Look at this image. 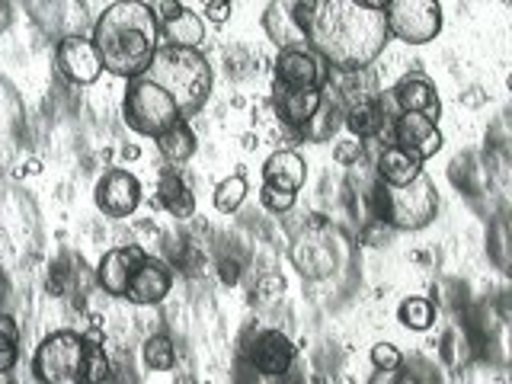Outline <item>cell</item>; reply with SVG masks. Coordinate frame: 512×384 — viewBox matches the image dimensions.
I'll use <instances>...</instances> for the list:
<instances>
[{
    "instance_id": "cell-1",
    "label": "cell",
    "mask_w": 512,
    "mask_h": 384,
    "mask_svg": "<svg viewBox=\"0 0 512 384\" xmlns=\"http://www.w3.org/2000/svg\"><path fill=\"white\" fill-rule=\"evenodd\" d=\"M295 20L304 42L340 74L368 71L391 42L384 13L356 0H298Z\"/></svg>"
},
{
    "instance_id": "cell-2",
    "label": "cell",
    "mask_w": 512,
    "mask_h": 384,
    "mask_svg": "<svg viewBox=\"0 0 512 384\" xmlns=\"http://www.w3.org/2000/svg\"><path fill=\"white\" fill-rule=\"evenodd\" d=\"M90 39L109 74L122 80L144 77L160 48L157 10L144 0H116L96 16Z\"/></svg>"
},
{
    "instance_id": "cell-3",
    "label": "cell",
    "mask_w": 512,
    "mask_h": 384,
    "mask_svg": "<svg viewBox=\"0 0 512 384\" xmlns=\"http://www.w3.org/2000/svg\"><path fill=\"white\" fill-rule=\"evenodd\" d=\"M32 375L39 384H103L112 362L96 333L55 330L32 352Z\"/></svg>"
},
{
    "instance_id": "cell-4",
    "label": "cell",
    "mask_w": 512,
    "mask_h": 384,
    "mask_svg": "<svg viewBox=\"0 0 512 384\" xmlns=\"http://www.w3.org/2000/svg\"><path fill=\"white\" fill-rule=\"evenodd\" d=\"M144 77H151L154 84H160L173 96L183 119L196 116L205 106L215 80L212 64H208V58L199 48H183V45H160Z\"/></svg>"
},
{
    "instance_id": "cell-5",
    "label": "cell",
    "mask_w": 512,
    "mask_h": 384,
    "mask_svg": "<svg viewBox=\"0 0 512 384\" xmlns=\"http://www.w3.org/2000/svg\"><path fill=\"white\" fill-rule=\"evenodd\" d=\"M439 212L436 183L426 173L416 176L407 186H384L375 189V215L394 231H423Z\"/></svg>"
},
{
    "instance_id": "cell-6",
    "label": "cell",
    "mask_w": 512,
    "mask_h": 384,
    "mask_svg": "<svg viewBox=\"0 0 512 384\" xmlns=\"http://www.w3.org/2000/svg\"><path fill=\"white\" fill-rule=\"evenodd\" d=\"M122 119L141 138H160L173 128L176 122H183V112L176 106L173 96L154 84L151 77H135L128 80L125 96H122Z\"/></svg>"
},
{
    "instance_id": "cell-7",
    "label": "cell",
    "mask_w": 512,
    "mask_h": 384,
    "mask_svg": "<svg viewBox=\"0 0 512 384\" xmlns=\"http://www.w3.org/2000/svg\"><path fill=\"white\" fill-rule=\"evenodd\" d=\"M388 36L404 45H429L442 32L439 0H391L384 7Z\"/></svg>"
},
{
    "instance_id": "cell-8",
    "label": "cell",
    "mask_w": 512,
    "mask_h": 384,
    "mask_svg": "<svg viewBox=\"0 0 512 384\" xmlns=\"http://www.w3.org/2000/svg\"><path fill=\"white\" fill-rule=\"evenodd\" d=\"M330 77H333V68L311 45L279 48L276 68H272V84L295 87V90H327Z\"/></svg>"
},
{
    "instance_id": "cell-9",
    "label": "cell",
    "mask_w": 512,
    "mask_h": 384,
    "mask_svg": "<svg viewBox=\"0 0 512 384\" xmlns=\"http://www.w3.org/2000/svg\"><path fill=\"white\" fill-rule=\"evenodd\" d=\"M144 199L141 180L132 170H106L93 186V202L106 218H132Z\"/></svg>"
},
{
    "instance_id": "cell-10",
    "label": "cell",
    "mask_w": 512,
    "mask_h": 384,
    "mask_svg": "<svg viewBox=\"0 0 512 384\" xmlns=\"http://www.w3.org/2000/svg\"><path fill=\"white\" fill-rule=\"evenodd\" d=\"M55 68L77 87H90L100 80L103 58L90 36H64L55 48Z\"/></svg>"
},
{
    "instance_id": "cell-11",
    "label": "cell",
    "mask_w": 512,
    "mask_h": 384,
    "mask_svg": "<svg viewBox=\"0 0 512 384\" xmlns=\"http://www.w3.org/2000/svg\"><path fill=\"white\" fill-rule=\"evenodd\" d=\"M298 349L282 330H260L247 346V362L266 378H282L295 368Z\"/></svg>"
},
{
    "instance_id": "cell-12",
    "label": "cell",
    "mask_w": 512,
    "mask_h": 384,
    "mask_svg": "<svg viewBox=\"0 0 512 384\" xmlns=\"http://www.w3.org/2000/svg\"><path fill=\"white\" fill-rule=\"evenodd\" d=\"M148 260V250L138 244H125V247H112L103 253V260L96 263V285L103 288L112 298H125L128 285H132L138 266Z\"/></svg>"
},
{
    "instance_id": "cell-13",
    "label": "cell",
    "mask_w": 512,
    "mask_h": 384,
    "mask_svg": "<svg viewBox=\"0 0 512 384\" xmlns=\"http://www.w3.org/2000/svg\"><path fill=\"white\" fill-rule=\"evenodd\" d=\"M394 144L413 151L426 164L429 157H436L442 151L445 138L439 132V122L426 119L423 112H400L394 119Z\"/></svg>"
},
{
    "instance_id": "cell-14",
    "label": "cell",
    "mask_w": 512,
    "mask_h": 384,
    "mask_svg": "<svg viewBox=\"0 0 512 384\" xmlns=\"http://www.w3.org/2000/svg\"><path fill=\"white\" fill-rule=\"evenodd\" d=\"M324 103H327L324 90H295V87L272 84V109H276L279 122L285 128H295V132H304Z\"/></svg>"
},
{
    "instance_id": "cell-15",
    "label": "cell",
    "mask_w": 512,
    "mask_h": 384,
    "mask_svg": "<svg viewBox=\"0 0 512 384\" xmlns=\"http://www.w3.org/2000/svg\"><path fill=\"white\" fill-rule=\"evenodd\" d=\"M394 103L400 112H423L426 119H442V100L436 84L426 74H407L394 84Z\"/></svg>"
},
{
    "instance_id": "cell-16",
    "label": "cell",
    "mask_w": 512,
    "mask_h": 384,
    "mask_svg": "<svg viewBox=\"0 0 512 384\" xmlns=\"http://www.w3.org/2000/svg\"><path fill=\"white\" fill-rule=\"evenodd\" d=\"M170 288H173V272L164 260H154V256H148L138 272H135V279L132 285H128V292L125 298L132 301V304H141V308H148V304H160L167 295H170Z\"/></svg>"
},
{
    "instance_id": "cell-17",
    "label": "cell",
    "mask_w": 512,
    "mask_h": 384,
    "mask_svg": "<svg viewBox=\"0 0 512 384\" xmlns=\"http://www.w3.org/2000/svg\"><path fill=\"white\" fill-rule=\"evenodd\" d=\"M375 170H378V183H384V186H407L420 173H426L423 170V160L416 157L413 151L400 148V144H394V141L381 151Z\"/></svg>"
},
{
    "instance_id": "cell-18",
    "label": "cell",
    "mask_w": 512,
    "mask_h": 384,
    "mask_svg": "<svg viewBox=\"0 0 512 384\" xmlns=\"http://www.w3.org/2000/svg\"><path fill=\"white\" fill-rule=\"evenodd\" d=\"M304 180H308V164H304V157L298 151L279 148L276 154L266 157V164H263V183L298 192L304 186Z\"/></svg>"
},
{
    "instance_id": "cell-19",
    "label": "cell",
    "mask_w": 512,
    "mask_h": 384,
    "mask_svg": "<svg viewBox=\"0 0 512 384\" xmlns=\"http://www.w3.org/2000/svg\"><path fill=\"white\" fill-rule=\"evenodd\" d=\"M295 4H298V0H272V4L266 7V13H263L266 36L279 48L308 45V42H304V32L298 29V20H295Z\"/></svg>"
},
{
    "instance_id": "cell-20",
    "label": "cell",
    "mask_w": 512,
    "mask_h": 384,
    "mask_svg": "<svg viewBox=\"0 0 512 384\" xmlns=\"http://www.w3.org/2000/svg\"><path fill=\"white\" fill-rule=\"evenodd\" d=\"M384 125H388V112H384L381 100H375V96L356 100L346 109V128H349V135L359 141H372L375 135H381Z\"/></svg>"
},
{
    "instance_id": "cell-21",
    "label": "cell",
    "mask_w": 512,
    "mask_h": 384,
    "mask_svg": "<svg viewBox=\"0 0 512 384\" xmlns=\"http://www.w3.org/2000/svg\"><path fill=\"white\" fill-rule=\"evenodd\" d=\"M157 202L167 208L173 218H192L196 215V196H192V189L186 186V180L176 170H164L157 180Z\"/></svg>"
},
{
    "instance_id": "cell-22",
    "label": "cell",
    "mask_w": 512,
    "mask_h": 384,
    "mask_svg": "<svg viewBox=\"0 0 512 384\" xmlns=\"http://www.w3.org/2000/svg\"><path fill=\"white\" fill-rule=\"evenodd\" d=\"M160 36L164 45H183V48H199L205 42V23L199 13H192L183 7L180 13H173L170 20H160Z\"/></svg>"
},
{
    "instance_id": "cell-23",
    "label": "cell",
    "mask_w": 512,
    "mask_h": 384,
    "mask_svg": "<svg viewBox=\"0 0 512 384\" xmlns=\"http://www.w3.org/2000/svg\"><path fill=\"white\" fill-rule=\"evenodd\" d=\"M154 141H157L160 157H164L167 164H176V167L186 164V160H192V157H196V151H199L196 132H192L186 119L176 122L173 128H167V132L160 135V138H154Z\"/></svg>"
},
{
    "instance_id": "cell-24",
    "label": "cell",
    "mask_w": 512,
    "mask_h": 384,
    "mask_svg": "<svg viewBox=\"0 0 512 384\" xmlns=\"http://www.w3.org/2000/svg\"><path fill=\"white\" fill-rule=\"evenodd\" d=\"M397 320H400V324H404L407 330L423 333V330H429L432 324H436V304H432L429 298L410 295V298L400 301V308H397Z\"/></svg>"
},
{
    "instance_id": "cell-25",
    "label": "cell",
    "mask_w": 512,
    "mask_h": 384,
    "mask_svg": "<svg viewBox=\"0 0 512 384\" xmlns=\"http://www.w3.org/2000/svg\"><path fill=\"white\" fill-rule=\"evenodd\" d=\"M247 192H250V186H247L244 176H240V173H231V176H224V180L215 186L212 202H215V208H218L221 215H231V212H237L240 205H244Z\"/></svg>"
},
{
    "instance_id": "cell-26",
    "label": "cell",
    "mask_w": 512,
    "mask_h": 384,
    "mask_svg": "<svg viewBox=\"0 0 512 384\" xmlns=\"http://www.w3.org/2000/svg\"><path fill=\"white\" fill-rule=\"evenodd\" d=\"M141 359H144V365L151 368V372H170V368L176 365V346H173L170 336L154 333V336L144 340Z\"/></svg>"
},
{
    "instance_id": "cell-27",
    "label": "cell",
    "mask_w": 512,
    "mask_h": 384,
    "mask_svg": "<svg viewBox=\"0 0 512 384\" xmlns=\"http://www.w3.org/2000/svg\"><path fill=\"white\" fill-rule=\"evenodd\" d=\"M20 362V324L10 314H0V375H7Z\"/></svg>"
},
{
    "instance_id": "cell-28",
    "label": "cell",
    "mask_w": 512,
    "mask_h": 384,
    "mask_svg": "<svg viewBox=\"0 0 512 384\" xmlns=\"http://www.w3.org/2000/svg\"><path fill=\"white\" fill-rule=\"evenodd\" d=\"M260 202H263L266 212H272V215H285V212H292V208H295L298 192L263 183V186H260Z\"/></svg>"
},
{
    "instance_id": "cell-29",
    "label": "cell",
    "mask_w": 512,
    "mask_h": 384,
    "mask_svg": "<svg viewBox=\"0 0 512 384\" xmlns=\"http://www.w3.org/2000/svg\"><path fill=\"white\" fill-rule=\"evenodd\" d=\"M368 359H372L375 372H400V368H404V352L394 343H375L372 352H368Z\"/></svg>"
},
{
    "instance_id": "cell-30",
    "label": "cell",
    "mask_w": 512,
    "mask_h": 384,
    "mask_svg": "<svg viewBox=\"0 0 512 384\" xmlns=\"http://www.w3.org/2000/svg\"><path fill=\"white\" fill-rule=\"evenodd\" d=\"M362 154H365V141L352 138V135L333 144V160H336V164H340V167H352V164H359Z\"/></svg>"
},
{
    "instance_id": "cell-31",
    "label": "cell",
    "mask_w": 512,
    "mask_h": 384,
    "mask_svg": "<svg viewBox=\"0 0 512 384\" xmlns=\"http://www.w3.org/2000/svg\"><path fill=\"white\" fill-rule=\"evenodd\" d=\"M205 20L215 23V26H224L231 20V4H208L205 7Z\"/></svg>"
},
{
    "instance_id": "cell-32",
    "label": "cell",
    "mask_w": 512,
    "mask_h": 384,
    "mask_svg": "<svg viewBox=\"0 0 512 384\" xmlns=\"http://www.w3.org/2000/svg\"><path fill=\"white\" fill-rule=\"evenodd\" d=\"M221 282H224V285H237V282H240V263L224 260V263H221Z\"/></svg>"
},
{
    "instance_id": "cell-33",
    "label": "cell",
    "mask_w": 512,
    "mask_h": 384,
    "mask_svg": "<svg viewBox=\"0 0 512 384\" xmlns=\"http://www.w3.org/2000/svg\"><path fill=\"white\" fill-rule=\"evenodd\" d=\"M119 157H122V160H138V157H141V148H138V144H122V148H119Z\"/></svg>"
},
{
    "instance_id": "cell-34",
    "label": "cell",
    "mask_w": 512,
    "mask_h": 384,
    "mask_svg": "<svg viewBox=\"0 0 512 384\" xmlns=\"http://www.w3.org/2000/svg\"><path fill=\"white\" fill-rule=\"evenodd\" d=\"M356 4H362V7H368V10H378V13H384V7H388L391 0H356Z\"/></svg>"
},
{
    "instance_id": "cell-35",
    "label": "cell",
    "mask_w": 512,
    "mask_h": 384,
    "mask_svg": "<svg viewBox=\"0 0 512 384\" xmlns=\"http://www.w3.org/2000/svg\"><path fill=\"white\" fill-rule=\"evenodd\" d=\"M20 173H32V176H36V173H42V164H39L36 157H32V160H26V164L20 167Z\"/></svg>"
},
{
    "instance_id": "cell-36",
    "label": "cell",
    "mask_w": 512,
    "mask_h": 384,
    "mask_svg": "<svg viewBox=\"0 0 512 384\" xmlns=\"http://www.w3.org/2000/svg\"><path fill=\"white\" fill-rule=\"evenodd\" d=\"M208 4H234V0H202V7H208Z\"/></svg>"
},
{
    "instance_id": "cell-37",
    "label": "cell",
    "mask_w": 512,
    "mask_h": 384,
    "mask_svg": "<svg viewBox=\"0 0 512 384\" xmlns=\"http://www.w3.org/2000/svg\"><path fill=\"white\" fill-rule=\"evenodd\" d=\"M400 384H420V381H413V378H407V375H404V381H400Z\"/></svg>"
},
{
    "instance_id": "cell-38",
    "label": "cell",
    "mask_w": 512,
    "mask_h": 384,
    "mask_svg": "<svg viewBox=\"0 0 512 384\" xmlns=\"http://www.w3.org/2000/svg\"><path fill=\"white\" fill-rule=\"evenodd\" d=\"M506 87H509V90H512V74H509V77H506Z\"/></svg>"
},
{
    "instance_id": "cell-39",
    "label": "cell",
    "mask_w": 512,
    "mask_h": 384,
    "mask_svg": "<svg viewBox=\"0 0 512 384\" xmlns=\"http://www.w3.org/2000/svg\"><path fill=\"white\" fill-rule=\"evenodd\" d=\"M509 384H512V381H509Z\"/></svg>"
}]
</instances>
